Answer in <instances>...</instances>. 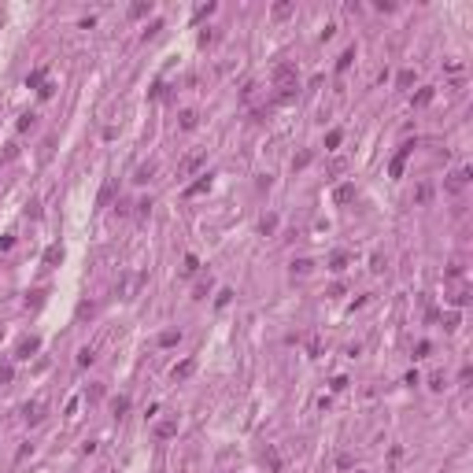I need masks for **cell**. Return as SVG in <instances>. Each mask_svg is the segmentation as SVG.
<instances>
[{
  "label": "cell",
  "mask_w": 473,
  "mask_h": 473,
  "mask_svg": "<svg viewBox=\"0 0 473 473\" xmlns=\"http://www.w3.org/2000/svg\"><path fill=\"white\" fill-rule=\"evenodd\" d=\"M344 388H348V377H344V374L333 377V392H344Z\"/></svg>",
  "instance_id": "cell-36"
},
{
  "label": "cell",
  "mask_w": 473,
  "mask_h": 473,
  "mask_svg": "<svg viewBox=\"0 0 473 473\" xmlns=\"http://www.w3.org/2000/svg\"><path fill=\"white\" fill-rule=\"evenodd\" d=\"M178 122H181V130H196V111H181Z\"/></svg>",
  "instance_id": "cell-18"
},
{
  "label": "cell",
  "mask_w": 473,
  "mask_h": 473,
  "mask_svg": "<svg viewBox=\"0 0 473 473\" xmlns=\"http://www.w3.org/2000/svg\"><path fill=\"white\" fill-rule=\"evenodd\" d=\"M329 270H333V274H344V270H348V251H333Z\"/></svg>",
  "instance_id": "cell-8"
},
{
  "label": "cell",
  "mask_w": 473,
  "mask_h": 473,
  "mask_svg": "<svg viewBox=\"0 0 473 473\" xmlns=\"http://www.w3.org/2000/svg\"><path fill=\"white\" fill-rule=\"evenodd\" d=\"M215 8H218V4H200V8H196V19H207V15H215Z\"/></svg>",
  "instance_id": "cell-27"
},
{
  "label": "cell",
  "mask_w": 473,
  "mask_h": 473,
  "mask_svg": "<svg viewBox=\"0 0 473 473\" xmlns=\"http://www.w3.org/2000/svg\"><path fill=\"white\" fill-rule=\"evenodd\" d=\"M156 436H159V440H170V436H178V422H174V418L159 422V425H156Z\"/></svg>",
  "instance_id": "cell-5"
},
{
  "label": "cell",
  "mask_w": 473,
  "mask_h": 473,
  "mask_svg": "<svg viewBox=\"0 0 473 473\" xmlns=\"http://www.w3.org/2000/svg\"><path fill=\"white\" fill-rule=\"evenodd\" d=\"M211 41H215V30H203V33H200V45H203V48H207Z\"/></svg>",
  "instance_id": "cell-39"
},
{
  "label": "cell",
  "mask_w": 473,
  "mask_h": 473,
  "mask_svg": "<svg viewBox=\"0 0 473 473\" xmlns=\"http://www.w3.org/2000/svg\"><path fill=\"white\" fill-rule=\"evenodd\" d=\"M192 370H196V359H181V362H178L174 370H170V377H174V381H185V377H189Z\"/></svg>",
  "instance_id": "cell-4"
},
{
  "label": "cell",
  "mask_w": 473,
  "mask_h": 473,
  "mask_svg": "<svg viewBox=\"0 0 473 473\" xmlns=\"http://www.w3.org/2000/svg\"><path fill=\"white\" fill-rule=\"evenodd\" d=\"M26 85H37V89H41V85H45V67H41V70H33V74L26 78Z\"/></svg>",
  "instance_id": "cell-25"
},
{
  "label": "cell",
  "mask_w": 473,
  "mask_h": 473,
  "mask_svg": "<svg viewBox=\"0 0 473 473\" xmlns=\"http://www.w3.org/2000/svg\"><path fill=\"white\" fill-rule=\"evenodd\" d=\"M152 174H156V163H144V166H137V174H133V181H137V185H144V181H148Z\"/></svg>",
  "instance_id": "cell-13"
},
{
  "label": "cell",
  "mask_w": 473,
  "mask_h": 473,
  "mask_svg": "<svg viewBox=\"0 0 473 473\" xmlns=\"http://www.w3.org/2000/svg\"><path fill=\"white\" fill-rule=\"evenodd\" d=\"M159 30H163V23H159V19H156V23H152V26H148V30H144V41H152V37H156V33H159Z\"/></svg>",
  "instance_id": "cell-32"
},
{
  "label": "cell",
  "mask_w": 473,
  "mask_h": 473,
  "mask_svg": "<svg viewBox=\"0 0 473 473\" xmlns=\"http://www.w3.org/2000/svg\"><path fill=\"white\" fill-rule=\"evenodd\" d=\"M33 126H37V115H30V111H26L23 118H19V133H26V130H33Z\"/></svg>",
  "instance_id": "cell-22"
},
{
  "label": "cell",
  "mask_w": 473,
  "mask_h": 473,
  "mask_svg": "<svg viewBox=\"0 0 473 473\" xmlns=\"http://www.w3.org/2000/svg\"><path fill=\"white\" fill-rule=\"evenodd\" d=\"M92 359H96V355H92V348H82V351H78V366H89Z\"/></svg>",
  "instance_id": "cell-26"
},
{
  "label": "cell",
  "mask_w": 473,
  "mask_h": 473,
  "mask_svg": "<svg viewBox=\"0 0 473 473\" xmlns=\"http://www.w3.org/2000/svg\"><path fill=\"white\" fill-rule=\"evenodd\" d=\"M311 266H315L311 259H292V274H299V277H303V274H311Z\"/></svg>",
  "instance_id": "cell-17"
},
{
  "label": "cell",
  "mask_w": 473,
  "mask_h": 473,
  "mask_svg": "<svg viewBox=\"0 0 473 473\" xmlns=\"http://www.w3.org/2000/svg\"><path fill=\"white\" fill-rule=\"evenodd\" d=\"M414 200H418V203H425V200H429V185H418V189H414Z\"/></svg>",
  "instance_id": "cell-33"
},
{
  "label": "cell",
  "mask_w": 473,
  "mask_h": 473,
  "mask_svg": "<svg viewBox=\"0 0 473 473\" xmlns=\"http://www.w3.org/2000/svg\"><path fill=\"white\" fill-rule=\"evenodd\" d=\"M410 152H414V141H407V144H399V152H396V159H392V178H403V163L410 159Z\"/></svg>",
  "instance_id": "cell-2"
},
{
  "label": "cell",
  "mask_w": 473,
  "mask_h": 473,
  "mask_svg": "<svg viewBox=\"0 0 473 473\" xmlns=\"http://www.w3.org/2000/svg\"><path fill=\"white\" fill-rule=\"evenodd\" d=\"M351 196H355V185H340V189H337V203H348Z\"/></svg>",
  "instance_id": "cell-21"
},
{
  "label": "cell",
  "mask_w": 473,
  "mask_h": 473,
  "mask_svg": "<svg viewBox=\"0 0 473 473\" xmlns=\"http://www.w3.org/2000/svg\"><path fill=\"white\" fill-rule=\"evenodd\" d=\"M399 89H410V85H414V70H399Z\"/></svg>",
  "instance_id": "cell-23"
},
{
  "label": "cell",
  "mask_w": 473,
  "mask_h": 473,
  "mask_svg": "<svg viewBox=\"0 0 473 473\" xmlns=\"http://www.w3.org/2000/svg\"><path fill=\"white\" fill-rule=\"evenodd\" d=\"M429 100H432V89H422V92H418V96H414V104H418V108H422V104H429Z\"/></svg>",
  "instance_id": "cell-34"
},
{
  "label": "cell",
  "mask_w": 473,
  "mask_h": 473,
  "mask_svg": "<svg viewBox=\"0 0 473 473\" xmlns=\"http://www.w3.org/2000/svg\"><path fill=\"white\" fill-rule=\"evenodd\" d=\"M11 381V366H4V370H0V384H8Z\"/></svg>",
  "instance_id": "cell-44"
},
{
  "label": "cell",
  "mask_w": 473,
  "mask_h": 473,
  "mask_svg": "<svg viewBox=\"0 0 473 473\" xmlns=\"http://www.w3.org/2000/svg\"><path fill=\"white\" fill-rule=\"evenodd\" d=\"M448 277H462V263H451L448 266Z\"/></svg>",
  "instance_id": "cell-42"
},
{
  "label": "cell",
  "mask_w": 473,
  "mask_h": 473,
  "mask_svg": "<svg viewBox=\"0 0 473 473\" xmlns=\"http://www.w3.org/2000/svg\"><path fill=\"white\" fill-rule=\"evenodd\" d=\"M11 244H15V237H11V233H8V237H0V251H11Z\"/></svg>",
  "instance_id": "cell-41"
},
{
  "label": "cell",
  "mask_w": 473,
  "mask_h": 473,
  "mask_svg": "<svg viewBox=\"0 0 473 473\" xmlns=\"http://www.w3.org/2000/svg\"><path fill=\"white\" fill-rule=\"evenodd\" d=\"M37 351H41V337H26V340L15 348V359H30V355H37Z\"/></svg>",
  "instance_id": "cell-3"
},
{
  "label": "cell",
  "mask_w": 473,
  "mask_h": 473,
  "mask_svg": "<svg viewBox=\"0 0 473 473\" xmlns=\"http://www.w3.org/2000/svg\"><path fill=\"white\" fill-rule=\"evenodd\" d=\"M178 340H181V329H166V333H159V348H174Z\"/></svg>",
  "instance_id": "cell-10"
},
{
  "label": "cell",
  "mask_w": 473,
  "mask_h": 473,
  "mask_svg": "<svg viewBox=\"0 0 473 473\" xmlns=\"http://www.w3.org/2000/svg\"><path fill=\"white\" fill-rule=\"evenodd\" d=\"M203 159H207V156H203V152H192V156H189V159H185V163H181V174H192V170H196V166L203 163Z\"/></svg>",
  "instance_id": "cell-11"
},
{
  "label": "cell",
  "mask_w": 473,
  "mask_h": 473,
  "mask_svg": "<svg viewBox=\"0 0 473 473\" xmlns=\"http://www.w3.org/2000/svg\"><path fill=\"white\" fill-rule=\"evenodd\" d=\"M45 263L48 266H56V263H63V248H59V244H52L48 251H45Z\"/></svg>",
  "instance_id": "cell-16"
},
{
  "label": "cell",
  "mask_w": 473,
  "mask_h": 473,
  "mask_svg": "<svg viewBox=\"0 0 473 473\" xmlns=\"http://www.w3.org/2000/svg\"><path fill=\"white\" fill-rule=\"evenodd\" d=\"M292 15V4H274V19H285Z\"/></svg>",
  "instance_id": "cell-28"
},
{
  "label": "cell",
  "mask_w": 473,
  "mask_h": 473,
  "mask_svg": "<svg viewBox=\"0 0 473 473\" xmlns=\"http://www.w3.org/2000/svg\"><path fill=\"white\" fill-rule=\"evenodd\" d=\"M370 270H374V274H381V270H384V255H374V266H370Z\"/></svg>",
  "instance_id": "cell-43"
},
{
  "label": "cell",
  "mask_w": 473,
  "mask_h": 473,
  "mask_svg": "<svg viewBox=\"0 0 473 473\" xmlns=\"http://www.w3.org/2000/svg\"><path fill=\"white\" fill-rule=\"evenodd\" d=\"M207 292H211V277H207V281H200V285H196V299H203Z\"/></svg>",
  "instance_id": "cell-35"
},
{
  "label": "cell",
  "mask_w": 473,
  "mask_h": 473,
  "mask_svg": "<svg viewBox=\"0 0 473 473\" xmlns=\"http://www.w3.org/2000/svg\"><path fill=\"white\" fill-rule=\"evenodd\" d=\"M429 351H432V344H429V340H422V344H418V348H414V359H425V355H429Z\"/></svg>",
  "instance_id": "cell-29"
},
{
  "label": "cell",
  "mask_w": 473,
  "mask_h": 473,
  "mask_svg": "<svg viewBox=\"0 0 473 473\" xmlns=\"http://www.w3.org/2000/svg\"><path fill=\"white\" fill-rule=\"evenodd\" d=\"M148 11H152V4H133V8H130V15H137V19H141V15H148Z\"/></svg>",
  "instance_id": "cell-30"
},
{
  "label": "cell",
  "mask_w": 473,
  "mask_h": 473,
  "mask_svg": "<svg viewBox=\"0 0 473 473\" xmlns=\"http://www.w3.org/2000/svg\"><path fill=\"white\" fill-rule=\"evenodd\" d=\"M444 329H448V333L458 329V315H448V318H444Z\"/></svg>",
  "instance_id": "cell-38"
},
{
  "label": "cell",
  "mask_w": 473,
  "mask_h": 473,
  "mask_svg": "<svg viewBox=\"0 0 473 473\" xmlns=\"http://www.w3.org/2000/svg\"><path fill=\"white\" fill-rule=\"evenodd\" d=\"M211 189V174H203L200 181H192L189 189H185V196H200V192H207Z\"/></svg>",
  "instance_id": "cell-9"
},
{
  "label": "cell",
  "mask_w": 473,
  "mask_h": 473,
  "mask_svg": "<svg viewBox=\"0 0 473 473\" xmlns=\"http://www.w3.org/2000/svg\"><path fill=\"white\" fill-rule=\"evenodd\" d=\"M466 181H470V166H462V170H455V174H451V181H448V189L451 192H458V189H462V185Z\"/></svg>",
  "instance_id": "cell-7"
},
{
  "label": "cell",
  "mask_w": 473,
  "mask_h": 473,
  "mask_svg": "<svg viewBox=\"0 0 473 473\" xmlns=\"http://www.w3.org/2000/svg\"><path fill=\"white\" fill-rule=\"evenodd\" d=\"M23 418H26V422H30V425H37V422H41V403H37V399H33V403H26V407H23Z\"/></svg>",
  "instance_id": "cell-6"
},
{
  "label": "cell",
  "mask_w": 473,
  "mask_h": 473,
  "mask_svg": "<svg viewBox=\"0 0 473 473\" xmlns=\"http://www.w3.org/2000/svg\"><path fill=\"white\" fill-rule=\"evenodd\" d=\"M451 303H455V307H466V303H470V292H466V289H458L455 296H451Z\"/></svg>",
  "instance_id": "cell-24"
},
{
  "label": "cell",
  "mask_w": 473,
  "mask_h": 473,
  "mask_svg": "<svg viewBox=\"0 0 473 473\" xmlns=\"http://www.w3.org/2000/svg\"><path fill=\"white\" fill-rule=\"evenodd\" d=\"M126 410H130V399H126V396H118L115 403H111V414H115V418H122Z\"/></svg>",
  "instance_id": "cell-19"
},
{
  "label": "cell",
  "mask_w": 473,
  "mask_h": 473,
  "mask_svg": "<svg viewBox=\"0 0 473 473\" xmlns=\"http://www.w3.org/2000/svg\"><path fill=\"white\" fill-rule=\"evenodd\" d=\"M274 85H277V100H292L299 89V74H296V63H289V59H281V63L274 67Z\"/></svg>",
  "instance_id": "cell-1"
},
{
  "label": "cell",
  "mask_w": 473,
  "mask_h": 473,
  "mask_svg": "<svg viewBox=\"0 0 473 473\" xmlns=\"http://www.w3.org/2000/svg\"><path fill=\"white\" fill-rule=\"evenodd\" d=\"M85 396H89V403H96V399H100V396H104V388H100V384H92V388H89V392H85Z\"/></svg>",
  "instance_id": "cell-37"
},
{
  "label": "cell",
  "mask_w": 473,
  "mask_h": 473,
  "mask_svg": "<svg viewBox=\"0 0 473 473\" xmlns=\"http://www.w3.org/2000/svg\"><path fill=\"white\" fill-rule=\"evenodd\" d=\"M111 192H115V181H108L104 189H100V203H108V200H111Z\"/></svg>",
  "instance_id": "cell-31"
},
{
  "label": "cell",
  "mask_w": 473,
  "mask_h": 473,
  "mask_svg": "<svg viewBox=\"0 0 473 473\" xmlns=\"http://www.w3.org/2000/svg\"><path fill=\"white\" fill-rule=\"evenodd\" d=\"M196 270H200V259H196V255H185V266H181V274H185V277H192Z\"/></svg>",
  "instance_id": "cell-20"
},
{
  "label": "cell",
  "mask_w": 473,
  "mask_h": 473,
  "mask_svg": "<svg viewBox=\"0 0 473 473\" xmlns=\"http://www.w3.org/2000/svg\"><path fill=\"white\" fill-rule=\"evenodd\" d=\"M351 59H355V48H348V52H340V59H337V74H344L351 67Z\"/></svg>",
  "instance_id": "cell-15"
},
{
  "label": "cell",
  "mask_w": 473,
  "mask_h": 473,
  "mask_svg": "<svg viewBox=\"0 0 473 473\" xmlns=\"http://www.w3.org/2000/svg\"><path fill=\"white\" fill-rule=\"evenodd\" d=\"M229 296H233V292H229V289H222V292H218V299H215V303H218V307H225V303H229Z\"/></svg>",
  "instance_id": "cell-40"
},
{
  "label": "cell",
  "mask_w": 473,
  "mask_h": 473,
  "mask_svg": "<svg viewBox=\"0 0 473 473\" xmlns=\"http://www.w3.org/2000/svg\"><path fill=\"white\" fill-rule=\"evenodd\" d=\"M259 229H263V237H274L277 233V215H266L263 222H259Z\"/></svg>",
  "instance_id": "cell-14"
},
{
  "label": "cell",
  "mask_w": 473,
  "mask_h": 473,
  "mask_svg": "<svg viewBox=\"0 0 473 473\" xmlns=\"http://www.w3.org/2000/svg\"><path fill=\"white\" fill-rule=\"evenodd\" d=\"M340 141H344V133L340 130H329V133H325V152H337Z\"/></svg>",
  "instance_id": "cell-12"
}]
</instances>
